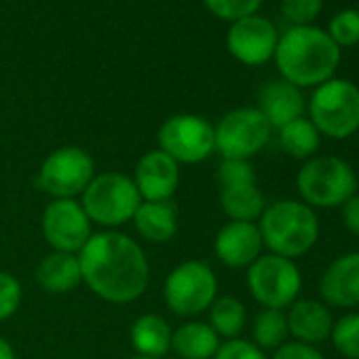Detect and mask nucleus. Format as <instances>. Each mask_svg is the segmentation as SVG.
Masks as SVG:
<instances>
[{
	"label": "nucleus",
	"instance_id": "f257e3e1",
	"mask_svg": "<svg viewBox=\"0 0 359 359\" xmlns=\"http://www.w3.org/2000/svg\"><path fill=\"white\" fill-rule=\"evenodd\" d=\"M83 283L102 300L127 304L137 300L150 281V264L135 239L118 231L91 235L79 252Z\"/></svg>",
	"mask_w": 359,
	"mask_h": 359
},
{
	"label": "nucleus",
	"instance_id": "f03ea898",
	"mask_svg": "<svg viewBox=\"0 0 359 359\" xmlns=\"http://www.w3.org/2000/svg\"><path fill=\"white\" fill-rule=\"evenodd\" d=\"M273 60L283 81L298 89L319 87L334 79L340 66V47L315 24L290 26L279 34Z\"/></svg>",
	"mask_w": 359,
	"mask_h": 359
},
{
	"label": "nucleus",
	"instance_id": "7ed1b4c3",
	"mask_svg": "<svg viewBox=\"0 0 359 359\" xmlns=\"http://www.w3.org/2000/svg\"><path fill=\"white\" fill-rule=\"evenodd\" d=\"M262 243L275 256L300 258L309 254L319 239V218L302 201L283 199L266 205L258 220Z\"/></svg>",
	"mask_w": 359,
	"mask_h": 359
},
{
	"label": "nucleus",
	"instance_id": "20e7f679",
	"mask_svg": "<svg viewBox=\"0 0 359 359\" xmlns=\"http://www.w3.org/2000/svg\"><path fill=\"white\" fill-rule=\"evenodd\" d=\"M302 203L309 208H342L357 193L353 167L338 156H311L296 175Z\"/></svg>",
	"mask_w": 359,
	"mask_h": 359
},
{
	"label": "nucleus",
	"instance_id": "39448f33",
	"mask_svg": "<svg viewBox=\"0 0 359 359\" xmlns=\"http://www.w3.org/2000/svg\"><path fill=\"white\" fill-rule=\"evenodd\" d=\"M81 197V205L87 218L108 231L131 222L135 210L142 203L133 177L118 171L95 173Z\"/></svg>",
	"mask_w": 359,
	"mask_h": 359
},
{
	"label": "nucleus",
	"instance_id": "423d86ee",
	"mask_svg": "<svg viewBox=\"0 0 359 359\" xmlns=\"http://www.w3.org/2000/svg\"><path fill=\"white\" fill-rule=\"evenodd\" d=\"M309 121L332 140H346L359 131V87L346 79H330L315 87L309 104Z\"/></svg>",
	"mask_w": 359,
	"mask_h": 359
},
{
	"label": "nucleus",
	"instance_id": "0eeeda50",
	"mask_svg": "<svg viewBox=\"0 0 359 359\" xmlns=\"http://www.w3.org/2000/svg\"><path fill=\"white\" fill-rule=\"evenodd\" d=\"M218 298V279L203 260H187L177 264L165 279L163 300L177 317H195L212 306Z\"/></svg>",
	"mask_w": 359,
	"mask_h": 359
},
{
	"label": "nucleus",
	"instance_id": "6e6552de",
	"mask_svg": "<svg viewBox=\"0 0 359 359\" xmlns=\"http://www.w3.org/2000/svg\"><path fill=\"white\" fill-rule=\"evenodd\" d=\"M95 175L93 156L81 146H62L41 163L36 184L53 199H74L83 195Z\"/></svg>",
	"mask_w": 359,
	"mask_h": 359
},
{
	"label": "nucleus",
	"instance_id": "1a4fd4ad",
	"mask_svg": "<svg viewBox=\"0 0 359 359\" xmlns=\"http://www.w3.org/2000/svg\"><path fill=\"white\" fill-rule=\"evenodd\" d=\"M158 150L169 154L177 165H197L216 150L214 125L199 114H173L158 127Z\"/></svg>",
	"mask_w": 359,
	"mask_h": 359
},
{
	"label": "nucleus",
	"instance_id": "9d476101",
	"mask_svg": "<svg viewBox=\"0 0 359 359\" xmlns=\"http://www.w3.org/2000/svg\"><path fill=\"white\" fill-rule=\"evenodd\" d=\"M248 287L262 309L283 311L298 300L302 275L294 260L264 254L248 269Z\"/></svg>",
	"mask_w": 359,
	"mask_h": 359
},
{
	"label": "nucleus",
	"instance_id": "9b49d317",
	"mask_svg": "<svg viewBox=\"0 0 359 359\" xmlns=\"http://www.w3.org/2000/svg\"><path fill=\"white\" fill-rule=\"evenodd\" d=\"M214 133L222 158L250 161L269 144L273 127L258 108H235L214 125Z\"/></svg>",
	"mask_w": 359,
	"mask_h": 359
},
{
	"label": "nucleus",
	"instance_id": "f8f14e48",
	"mask_svg": "<svg viewBox=\"0 0 359 359\" xmlns=\"http://www.w3.org/2000/svg\"><path fill=\"white\" fill-rule=\"evenodd\" d=\"M43 237L51 252L79 254L91 239V220L76 199H53L41 220Z\"/></svg>",
	"mask_w": 359,
	"mask_h": 359
},
{
	"label": "nucleus",
	"instance_id": "ddd939ff",
	"mask_svg": "<svg viewBox=\"0 0 359 359\" xmlns=\"http://www.w3.org/2000/svg\"><path fill=\"white\" fill-rule=\"evenodd\" d=\"M279 43L275 24L258 13L231 24L226 32L229 53L243 66H264L273 60Z\"/></svg>",
	"mask_w": 359,
	"mask_h": 359
},
{
	"label": "nucleus",
	"instance_id": "4468645a",
	"mask_svg": "<svg viewBox=\"0 0 359 359\" xmlns=\"http://www.w3.org/2000/svg\"><path fill=\"white\" fill-rule=\"evenodd\" d=\"M133 184L142 201H169L180 187V165L163 150H148L140 156Z\"/></svg>",
	"mask_w": 359,
	"mask_h": 359
},
{
	"label": "nucleus",
	"instance_id": "2eb2a0df",
	"mask_svg": "<svg viewBox=\"0 0 359 359\" xmlns=\"http://www.w3.org/2000/svg\"><path fill=\"white\" fill-rule=\"evenodd\" d=\"M262 235L256 222H229L214 241L218 260L229 269H250L262 256Z\"/></svg>",
	"mask_w": 359,
	"mask_h": 359
},
{
	"label": "nucleus",
	"instance_id": "dca6fc26",
	"mask_svg": "<svg viewBox=\"0 0 359 359\" xmlns=\"http://www.w3.org/2000/svg\"><path fill=\"white\" fill-rule=\"evenodd\" d=\"M319 292L330 306H359V252L338 256L323 271Z\"/></svg>",
	"mask_w": 359,
	"mask_h": 359
},
{
	"label": "nucleus",
	"instance_id": "f3484780",
	"mask_svg": "<svg viewBox=\"0 0 359 359\" xmlns=\"http://www.w3.org/2000/svg\"><path fill=\"white\" fill-rule=\"evenodd\" d=\"M258 110L273 129H281L283 125L304 116L306 100L302 89H298L296 85L283 79H277V81H269L260 89Z\"/></svg>",
	"mask_w": 359,
	"mask_h": 359
},
{
	"label": "nucleus",
	"instance_id": "a211bd4d",
	"mask_svg": "<svg viewBox=\"0 0 359 359\" xmlns=\"http://www.w3.org/2000/svg\"><path fill=\"white\" fill-rule=\"evenodd\" d=\"M287 332L296 342L319 344L330 338L334 319L325 302L319 300H296L287 306Z\"/></svg>",
	"mask_w": 359,
	"mask_h": 359
},
{
	"label": "nucleus",
	"instance_id": "6ab92c4d",
	"mask_svg": "<svg viewBox=\"0 0 359 359\" xmlns=\"http://www.w3.org/2000/svg\"><path fill=\"white\" fill-rule=\"evenodd\" d=\"M36 283L47 294H68L74 292L83 283V271L79 262V254L51 252L47 254L34 273Z\"/></svg>",
	"mask_w": 359,
	"mask_h": 359
},
{
	"label": "nucleus",
	"instance_id": "aec40b11",
	"mask_svg": "<svg viewBox=\"0 0 359 359\" xmlns=\"http://www.w3.org/2000/svg\"><path fill=\"white\" fill-rule=\"evenodd\" d=\"M137 235L148 243H167L177 233V208L169 201H142L133 214Z\"/></svg>",
	"mask_w": 359,
	"mask_h": 359
},
{
	"label": "nucleus",
	"instance_id": "412c9836",
	"mask_svg": "<svg viewBox=\"0 0 359 359\" xmlns=\"http://www.w3.org/2000/svg\"><path fill=\"white\" fill-rule=\"evenodd\" d=\"M220 342V336L205 321L182 323L171 334V351L180 359H214Z\"/></svg>",
	"mask_w": 359,
	"mask_h": 359
},
{
	"label": "nucleus",
	"instance_id": "4be33fe9",
	"mask_svg": "<svg viewBox=\"0 0 359 359\" xmlns=\"http://www.w3.org/2000/svg\"><path fill=\"white\" fill-rule=\"evenodd\" d=\"M171 334L173 330L167 323V319L154 313H146L133 321L129 338L137 355L150 359H163L171 351Z\"/></svg>",
	"mask_w": 359,
	"mask_h": 359
},
{
	"label": "nucleus",
	"instance_id": "5701e85b",
	"mask_svg": "<svg viewBox=\"0 0 359 359\" xmlns=\"http://www.w3.org/2000/svg\"><path fill=\"white\" fill-rule=\"evenodd\" d=\"M220 208L233 222H256L266 210L258 182H237L220 187Z\"/></svg>",
	"mask_w": 359,
	"mask_h": 359
},
{
	"label": "nucleus",
	"instance_id": "b1692460",
	"mask_svg": "<svg viewBox=\"0 0 359 359\" xmlns=\"http://www.w3.org/2000/svg\"><path fill=\"white\" fill-rule=\"evenodd\" d=\"M277 131H279V144H281V148L290 156H294V158L309 161L317 152V148L321 144V133L304 116H300V118L283 125Z\"/></svg>",
	"mask_w": 359,
	"mask_h": 359
},
{
	"label": "nucleus",
	"instance_id": "393cba45",
	"mask_svg": "<svg viewBox=\"0 0 359 359\" xmlns=\"http://www.w3.org/2000/svg\"><path fill=\"white\" fill-rule=\"evenodd\" d=\"M210 311V325L220 338H239L245 327V304L235 296H220L212 302Z\"/></svg>",
	"mask_w": 359,
	"mask_h": 359
},
{
	"label": "nucleus",
	"instance_id": "a878e982",
	"mask_svg": "<svg viewBox=\"0 0 359 359\" xmlns=\"http://www.w3.org/2000/svg\"><path fill=\"white\" fill-rule=\"evenodd\" d=\"M252 334L254 344L264 348H279L283 342H287V317L283 311L277 309H262L254 321H252Z\"/></svg>",
	"mask_w": 359,
	"mask_h": 359
},
{
	"label": "nucleus",
	"instance_id": "bb28decb",
	"mask_svg": "<svg viewBox=\"0 0 359 359\" xmlns=\"http://www.w3.org/2000/svg\"><path fill=\"white\" fill-rule=\"evenodd\" d=\"M330 338L342 357L359 359V313H348L334 321Z\"/></svg>",
	"mask_w": 359,
	"mask_h": 359
},
{
	"label": "nucleus",
	"instance_id": "cd10ccee",
	"mask_svg": "<svg viewBox=\"0 0 359 359\" xmlns=\"http://www.w3.org/2000/svg\"><path fill=\"white\" fill-rule=\"evenodd\" d=\"M330 39L342 49V47H355L359 45V11L357 9H342L338 11L325 30Z\"/></svg>",
	"mask_w": 359,
	"mask_h": 359
},
{
	"label": "nucleus",
	"instance_id": "c85d7f7f",
	"mask_svg": "<svg viewBox=\"0 0 359 359\" xmlns=\"http://www.w3.org/2000/svg\"><path fill=\"white\" fill-rule=\"evenodd\" d=\"M203 5L214 18L233 24L241 18L258 13L262 0H203Z\"/></svg>",
	"mask_w": 359,
	"mask_h": 359
},
{
	"label": "nucleus",
	"instance_id": "c756f323",
	"mask_svg": "<svg viewBox=\"0 0 359 359\" xmlns=\"http://www.w3.org/2000/svg\"><path fill=\"white\" fill-rule=\"evenodd\" d=\"M323 9V0H281V15L290 26H313Z\"/></svg>",
	"mask_w": 359,
	"mask_h": 359
},
{
	"label": "nucleus",
	"instance_id": "7c9ffc66",
	"mask_svg": "<svg viewBox=\"0 0 359 359\" xmlns=\"http://www.w3.org/2000/svg\"><path fill=\"white\" fill-rule=\"evenodd\" d=\"M22 298L24 292L20 279L7 271H0V321H5L18 313Z\"/></svg>",
	"mask_w": 359,
	"mask_h": 359
},
{
	"label": "nucleus",
	"instance_id": "2f4dec72",
	"mask_svg": "<svg viewBox=\"0 0 359 359\" xmlns=\"http://www.w3.org/2000/svg\"><path fill=\"white\" fill-rule=\"evenodd\" d=\"M218 187L224 184H237V182H256V171L250 161L241 158H222L218 165Z\"/></svg>",
	"mask_w": 359,
	"mask_h": 359
},
{
	"label": "nucleus",
	"instance_id": "473e14b6",
	"mask_svg": "<svg viewBox=\"0 0 359 359\" xmlns=\"http://www.w3.org/2000/svg\"><path fill=\"white\" fill-rule=\"evenodd\" d=\"M214 359H266L264 351L254 344L252 340H243V338H231L220 342Z\"/></svg>",
	"mask_w": 359,
	"mask_h": 359
},
{
	"label": "nucleus",
	"instance_id": "72a5a7b5",
	"mask_svg": "<svg viewBox=\"0 0 359 359\" xmlns=\"http://www.w3.org/2000/svg\"><path fill=\"white\" fill-rule=\"evenodd\" d=\"M273 359H325L313 344L304 342H283L279 348H275Z\"/></svg>",
	"mask_w": 359,
	"mask_h": 359
},
{
	"label": "nucleus",
	"instance_id": "f704fd0d",
	"mask_svg": "<svg viewBox=\"0 0 359 359\" xmlns=\"http://www.w3.org/2000/svg\"><path fill=\"white\" fill-rule=\"evenodd\" d=\"M340 210H342V224H344V229L359 237V195H353Z\"/></svg>",
	"mask_w": 359,
	"mask_h": 359
},
{
	"label": "nucleus",
	"instance_id": "c9c22d12",
	"mask_svg": "<svg viewBox=\"0 0 359 359\" xmlns=\"http://www.w3.org/2000/svg\"><path fill=\"white\" fill-rule=\"evenodd\" d=\"M0 359H18L13 344L7 338H3V336H0Z\"/></svg>",
	"mask_w": 359,
	"mask_h": 359
},
{
	"label": "nucleus",
	"instance_id": "e433bc0d",
	"mask_svg": "<svg viewBox=\"0 0 359 359\" xmlns=\"http://www.w3.org/2000/svg\"><path fill=\"white\" fill-rule=\"evenodd\" d=\"M131 359H150V357H142V355H135V357H131Z\"/></svg>",
	"mask_w": 359,
	"mask_h": 359
}]
</instances>
